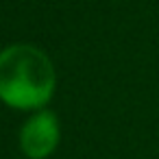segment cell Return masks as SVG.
Masks as SVG:
<instances>
[{
  "instance_id": "7a4b0ae2",
  "label": "cell",
  "mask_w": 159,
  "mask_h": 159,
  "mask_svg": "<svg viewBox=\"0 0 159 159\" xmlns=\"http://www.w3.org/2000/svg\"><path fill=\"white\" fill-rule=\"evenodd\" d=\"M20 142H22V150L31 159L48 157L59 142V122H57L55 113L42 111V113L33 116L24 124Z\"/></svg>"
},
{
  "instance_id": "6da1fadb",
  "label": "cell",
  "mask_w": 159,
  "mask_h": 159,
  "mask_svg": "<svg viewBox=\"0 0 159 159\" xmlns=\"http://www.w3.org/2000/svg\"><path fill=\"white\" fill-rule=\"evenodd\" d=\"M55 92V70L50 59L26 44L0 52V98L16 109L44 107Z\"/></svg>"
}]
</instances>
